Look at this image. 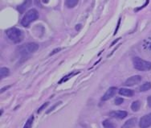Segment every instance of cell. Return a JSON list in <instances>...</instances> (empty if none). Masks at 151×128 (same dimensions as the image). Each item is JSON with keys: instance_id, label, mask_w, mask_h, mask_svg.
<instances>
[{"instance_id": "1", "label": "cell", "mask_w": 151, "mask_h": 128, "mask_svg": "<svg viewBox=\"0 0 151 128\" xmlns=\"http://www.w3.org/2000/svg\"><path fill=\"white\" fill-rule=\"evenodd\" d=\"M6 34L7 37L15 44L20 43L23 39V32L16 27H12L7 29L6 31Z\"/></svg>"}, {"instance_id": "2", "label": "cell", "mask_w": 151, "mask_h": 128, "mask_svg": "<svg viewBox=\"0 0 151 128\" xmlns=\"http://www.w3.org/2000/svg\"><path fill=\"white\" fill-rule=\"evenodd\" d=\"M39 49V45L35 43H27L19 48V53L22 56H27Z\"/></svg>"}, {"instance_id": "3", "label": "cell", "mask_w": 151, "mask_h": 128, "mask_svg": "<svg viewBox=\"0 0 151 128\" xmlns=\"http://www.w3.org/2000/svg\"><path fill=\"white\" fill-rule=\"evenodd\" d=\"M39 17L38 12L35 9H31L28 12H26L25 15L23 16V20L21 21V24L23 27H28L35 20H36Z\"/></svg>"}, {"instance_id": "4", "label": "cell", "mask_w": 151, "mask_h": 128, "mask_svg": "<svg viewBox=\"0 0 151 128\" xmlns=\"http://www.w3.org/2000/svg\"><path fill=\"white\" fill-rule=\"evenodd\" d=\"M134 66L136 69L139 71H149L151 70V62L144 61L140 57H134L133 59Z\"/></svg>"}, {"instance_id": "5", "label": "cell", "mask_w": 151, "mask_h": 128, "mask_svg": "<svg viewBox=\"0 0 151 128\" xmlns=\"http://www.w3.org/2000/svg\"><path fill=\"white\" fill-rule=\"evenodd\" d=\"M151 126V113L143 116L139 122V127L141 128H148Z\"/></svg>"}, {"instance_id": "6", "label": "cell", "mask_w": 151, "mask_h": 128, "mask_svg": "<svg viewBox=\"0 0 151 128\" xmlns=\"http://www.w3.org/2000/svg\"><path fill=\"white\" fill-rule=\"evenodd\" d=\"M141 81H142V77L141 76H133V77H129L125 81V85L126 86H133V85H137L138 83H140Z\"/></svg>"}, {"instance_id": "7", "label": "cell", "mask_w": 151, "mask_h": 128, "mask_svg": "<svg viewBox=\"0 0 151 128\" xmlns=\"http://www.w3.org/2000/svg\"><path fill=\"white\" fill-rule=\"evenodd\" d=\"M128 115V113L124 111H111L109 113V116L118 119H124Z\"/></svg>"}, {"instance_id": "8", "label": "cell", "mask_w": 151, "mask_h": 128, "mask_svg": "<svg viewBox=\"0 0 151 128\" xmlns=\"http://www.w3.org/2000/svg\"><path fill=\"white\" fill-rule=\"evenodd\" d=\"M116 90V87L109 88V89L105 92V93L104 94V96L102 97V98H101L102 101H107V100H109V99L112 98L115 95Z\"/></svg>"}, {"instance_id": "9", "label": "cell", "mask_w": 151, "mask_h": 128, "mask_svg": "<svg viewBox=\"0 0 151 128\" xmlns=\"http://www.w3.org/2000/svg\"><path fill=\"white\" fill-rule=\"evenodd\" d=\"M137 122V119L136 118H132L130 119L127 120L126 122L123 124L122 128H133L135 127Z\"/></svg>"}, {"instance_id": "10", "label": "cell", "mask_w": 151, "mask_h": 128, "mask_svg": "<svg viewBox=\"0 0 151 128\" xmlns=\"http://www.w3.org/2000/svg\"><path fill=\"white\" fill-rule=\"evenodd\" d=\"M119 94L125 97H133L134 94V92L132 90L122 88V89H120L119 90Z\"/></svg>"}, {"instance_id": "11", "label": "cell", "mask_w": 151, "mask_h": 128, "mask_svg": "<svg viewBox=\"0 0 151 128\" xmlns=\"http://www.w3.org/2000/svg\"><path fill=\"white\" fill-rule=\"evenodd\" d=\"M31 3H32V0H25V2H24L22 5H20L19 7H18V11L22 14V13H23V12L25 11V9L27 8V7L31 5Z\"/></svg>"}, {"instance_id": "12", "label": "cell", "mask_w": 151, "mask_h": 128, "mask_svg": "<svg viewBox=\"0 0 151 128\" xmlns=\"http://www.w3.org/2000/svg\"><path fill=\"white\" fill-rule=\"evenodd\" d=\"M79 3V0H65V5L68 8H73L76 7Z\"/></svg>"}, {"instance_id": "13", "label": "cell", "mask_w": 151, "mask_h": 128, "mask_svg": "<svg viewBox=\"0 0 151 128\" xmlns=\"http://www.w3.org/2000/svg\"><path fill=\"white\" fill-rule=\"evenodd\" d=\"M10 74V70L7 68L3 67L0 69V78L3 79Z\"/></svg>"}, {"instance_id": "14", "label": "cell", "mask_w": 151, "mask_h": 128, "mask_svg": "<svg viewBox=\"0 0 151 128\" xmlns=\"http://www.w3.org/2000/svg\"><path fill=\"white\" fill-rule=\"evenodd\" d=\"M151 89V83L150 82H145L143 85H141V87L139 88V90L141 92H145V91H147Z\"/></svg>"}, {"instance_id": "15", "label": "cell", "mask_w": 151, "mask_h": 128, "mask_svg": "<svg viewBox=\"0 0 151 128\" xmlns=\"http://www.w3.org/2000/svg\"><path fill=\"white\" fill-rule=\"evenodd\" d=\"M140 107H141V102L139 101H135L132 103L131 105V109L132 111H134V112H137V111H139Z\"/></svg>"}, {"instance_id": "16", "label": "cell", "mask_w": 151, "mask_h": 128, "mask_svg": "<svg viewBox=\"0 0 151 128\" xmlns=\"http://www.w3.org/2000/svg\"><path fill=\"white\" fill-rule=\"evenodd\" d=\"M77 73H79V72H73V73H69L68 75L65 76L64 77H63V78L61 79L60 81L59 82V84H61V83H63V82H67V81H68V79L72 78V77H73V76H74V75H76Z\"/></svg>"}, {"instance_id": "17", "label": "cell", "mask_w": 151, "mask_h": 128, "mask_svg": "<svg viewBox=\"0 0 151 128\" xmlns=\"http://www.w3.org/2000/svg\"><path fill=\"white\" fill-rule=\"evenodd\" d=\"M102 124H103V127L105 128H115V127H116L113 124V122H112L109 119L105 120L104 122H102Z\"/></svg>"}, {"instance_id": "18", "label": "cell", "mask_w": 151, "mask_h": 128, "mask_svg": "<svg viewBox=\"0 0 151 128\" xmlns=\"http://www.w3.org/2000/svg\"><path fill=\"white\" fill-rule=\"evenodd\" d=\"M33 122H34V116H31L29 119H27V122L25 123V125H24L23 128H32Z\"/></svg>"}, {"instance_id": "19", "label": "cell", "mask_w": 151, "mask_h": 128, "mask_svg": "<svg viewBox=\"0 0 151 128\" xmlns=\"http://www.w3.org/2000/svg\"><path fill=\"white\" fill-rule=\"evenodd\" d=\"M61 103H62V102H56V103H55V105H53L52 106V107L50 108V109H49V110H48V111H47L46 113H47V114H49V113H51V112H52V111H54V110H55V108L57 107V106H58L60 105Z\"/></svg>"}, {"instance_id": "20", "label": "cell", "mask_w": 151, "mask_h": 128, "mask_svg": "<svg viewBox=\"0 0 151 128\" xmlns=\"http://www.w3.org/2000/svg\"><path fill=\"white\" fill-rule=\"evenodd\" d=\"M48 104H49V102H45V103H44V104H43V105L41 106L39 108V109H38V111H37V113H40L41 111H44V109H45V108L47 107V106H48Z\"/></svg>"}, {"instance_id": "21", "label": "cell", "mask_w": 151, "mask_h": 128, "mask_svg": "<svg viewBox=\"0 0 151 128\" xmlns=\"http://www.w3.org/2000/svg\"><path fill=\"white\" fill-rule=\"evenodd\" d=\"M124 102V100H123V98H116V99H115V104L117 106L122 104V102Z\"/></svg>"}, {"instance_id": "22", "label": "cell", "mask_w": 151, "mask_h": 128, "mask_svg": "<svg viewBox=\"0 0 151 128\" xmlns=\"http://www.w3.org/2000/svg\"><path fill=\"white\" fill-rule=\"evenodd\" d=\"M61 49H62V48H55V49L53 50V51H52V53H50V55H49V56H52V55H54V54H55V53H59V52H60V51H61Z\"/></svg>"}, {"instance_id": "23", "label": "cell", "mask_w": 151, "mask_h": 128, "mask_svg": "<svg viewBox=\"0 0 151 128\" xmlns=\"http://www.w3.org/2000/svg\"><path fill=\"white\" fill-rule=\"evenodd\" d=\"M147 101H148V105L150 107H151V96H150L147 99Z\"/></svg>"}, {"instance_id": "24", "label": "cell", "mask_w": 151, "mask_h": 128, "mask_svg": "<svg viewBox=\"0 0 151 128\" xmlns=\"http://www.w3.org/2000/svg\"><path fill=\"white\" fill-rule=\"evenodd\" d=\"M120 22H121V19H120L119 21H118V24H117V27H116V31H115V32H114V35H115V34H116V32H117V30H118V28H119Z\"/></svg>"}, {"instance_id": "25", "label": "cell", "mask_w": 151, "mask_h": 128, "mask_svg": "<svg viewBox=\"0 0 151 128\" xmlns=\"http://www.w3.org/2000/svg\"><path fill=\"white\" fill-rule=\"evenodd\" d=\"M81 28V24H78V25H76V31H79Z\"/></svg>"}]
</instances>
